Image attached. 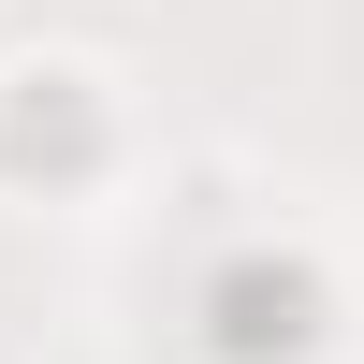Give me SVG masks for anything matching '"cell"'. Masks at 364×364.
I'll return each mask as SVG.
<instances>
[{"label": "cell", "instance_id": "6da1fadb", "mask_svg": "<svg viewBox=\"0 0 364 364\" xmlns=\"http://www.w3.org/2000/svg\"><path fill=\"white\" fill-rule=\"evenodd\" d=\"M102 161V87L87 73H0V175H87Z\"/></svg>", "mask_w": 364, "mask_h": 364}]
</instances>
